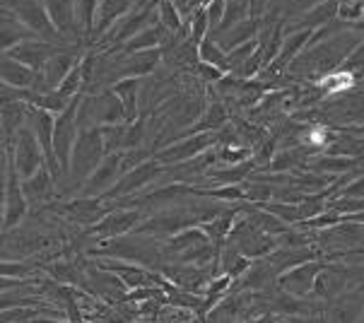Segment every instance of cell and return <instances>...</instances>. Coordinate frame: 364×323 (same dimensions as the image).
I'll list each match as a JSON object with an SVG mask.
<instances>
[{
  "mask_svg": "<svg viewBox=\"0 0 364 323\" xmlns=\"http://www.w3.org/2000/svg\"><path fill=\"white\" fill-rule=\"evenodd\" d=\"M362 43V34L355 29H345V32L331 36V39L316 43V46L304 48L297 58L287 68L292 75L297 78H316V83L326 73L338 70V65L345 63L350 53Z\"/></svg>",
  "mask_w": 364,
  "mask_h": 323,
  "instance_id": "obj_1",
  "label": "cell"
},
{
  "mask_svg": "<svg viewBox=\"0 0 364 323\" xmlns=\"http://www.w3.org/2000/svg\"><path fill=\"white\" fill-rule=\"evenodd\" d=\"M104 157H107V147H104L102 128L100 126L80 128L70 157V171H68L65 179V181H73V194L87 181L90 174L102 164Z\"/></svg>",
  "mask_w": 364,
  "mask_h": 323,
  "instance_id": "obj_2",
  "label": "cell"
},
{
  "mask_svg": "<svg viewBox=\"0 0 364 323\" xmlns=\"http://www.w3.org/2000/svg\"><path fill=\"white\" fill-rule=\"evenodd\" d=\"M48 213L60 217L63 222H70L77 229H87L102 220L104 215L111 213V205L104 198H82V196H70V198H55V203L46 205Z\"/></svg>",
  "mask_w": 364,
  "mask_h": 323,
  "instance_id": "obj_3",
  "label": "cell"
},
{
  "mask_svg": "<svg viewBox=\"0 0 364 323\" xmlns=\"http://www.w3.org/2000/svg\"><path fill=\"white\" fill-rule=\"evenodd\" d=\"M82 97L80 95L70 102V107L65 111H60L55 116V126H53V154H55V164L60 169V176L63 181L68 179V171H70V157H73V147H75L77 133H80V104H82Z\"/></svg>",
  "mask_w": 364,
  "mask_h": 323,
  "instance_id": "obj_4",
  "label": "cell"
},
{
  "mask_svg": "<svg viewBox=\"0 0 364 323\" xmlns=\"http://www.w3.org/2000/svg\"><path fill=\"white\" fill-rule=\"evenodd\" d=\"M5 10L20 20L24 27L32 32L36 39L53 41V43H70L58 34V29L53 27L51 17L44 8L41 0H5Z\"/></svg>",
  "mask_w": 364,
  "mask_h": 323,
  "instance_id": "obj_5",
  "label": "cell"
},
{
  "mask_svg": "<svg viewBox=\"0 0 364 323\" xmlns=\"http://www.w3.org/2000/svg\"><path fill=\"white\" fill-rule=\"evenodd\" d=\"M8 147H10V162L20 179H29V176H34L41 166H48L46 154L41 150L39 140H36V135L32 133L29 126H22L17 130L15 138L8 142Z\"/></svg>",
  "mask_w": 364,
  "mask_h": 323,
  "instance_id": "obj_6",
  "label": "cell"
},
{
  "mask_svg": "<svg viewBox=\"0 0 364 323\" xmlns=\"http://www.w3.org/2000/svg\"><path fill=\"white\" fill-rule=\"evenodd\" d=\"M145 220V213L140 208H114L111 213H107L97 225H92L87 229H82L80 239H119L126 234L135 232L140 227V222Z\"/></svg>",
  "mask_w": 364,
  "mask_h": 323,
  "instance_id": "obj_7",
  "label": "cell"
},
{
  "mask_svg": "<svg viewBox=\"0 0 364 323\" xmlns=\"http://www.w3.org/2000/svg\"><path fill=\"white\" fill-rule=\"evenodd\" d=\"M166 174V166L162 162H157L155 157L140 162L138 166H133L131 171H126L123 176L116 181L114 189L104 196V201H119V198H131L138 194H145L152 184L159 181Z\"/></svg>",
  "mask_w": 364,
  "mask_h": 323,
  "instance_id": "obj_8",
  "label": "cell"
},
{
  "mask_svg": "<svg viewBox=\"0 0 364 323\" xmlns=\"http://www.w3.org/2000/svg\"><path fill=\"white\" fill-rule=\"evenodd\" d=\"M77 46H82V43H65V46H60L58 51L46 60L41 73H36V83L32 90L51 92L63 83V80L80 65V60H82V51H80Z\"/></svg>",
  "mask_w": 364,
  "mask_h": 323,
  "instance_id": "obj_9",
  "label": "cell"
},
{
  "mask_svg": "<svg viewBox=\"0 0 364 323\" xmlns=\"http://www.w3.org/2000/svg\"><path fill=\"white\" fill-rule=\"evenodd\" d=\"M225 241H230L232 246H237L239 251H242V256L251 258V260L270 256V253L277 248V239L261 232L256 225H251V222L244 217V213H239L230 237H227Z\"/></svg>",
  "mask_w": 364,
  "mask_h": 323,
  "instance_id": "obj_10",
  "label": "cell"
},
{
  "mask_svg": "<svg viewBox=\"0 0 364 323\" xmlns=\"http://www.w3.org/2000/svg\"><path fill=\"white\" fill-rule=\"evenodd\" d=\"M215 133H196V135H186V138H176L171 140L169 145L159 147V150L152 152V157L157 162H162L164 166H174V164H183V162H191L193 157H198L210 147H215Z\"/></svg>",
  "mask_w": 364,
  "mask_h": 323,
  "instance_id": "obj_11",
  "label": "cell"
},
{
  "mask_svg": "<svg viewBox=\"0 0 364 323\" xmlns=\"http://www.w3.org/2000/svg\"><path fill=\"white\" fill-rule=\"evenodd\" d=\"M29 203L24 198V191H22V179L17 176L15 166L10 162V169H8V181H5V194H3V229H15L20 227L29 215Z\"/></svg>",
  "mask_w": 364,
  "mask_h": 323,
  "instance_id": "obj_12",
  "label": "cell"
},
{
  "mask_svg": "<svg viewBox=\"0 0 364 323\" xmlns=\"http://www.w3.org/2000/svg\"><path fill=\"white\" fill-rule=\"evenodd\" d=\"M326 263H328V260L311 258L285 270L282 275H277V282H275L277 290L287 292V295H294V297H309L314 290V282H316L318 272L326 268Z\"/></svg>",
  "mask_w": 364,
  "mask_h": 323,
  "instance_id": "obj_13",
  "label": "cell"
},
{
  "mask_svg": "<svg viewBox=\"0 0 364 323\" xmlns=\"http://www.w3.org/2000/svg\"><path fill=\"white\" fill-rule=\"evenodd\" d=\"M22 191H24V198H27L29 208L41 210L58 198V179L53 176V171L48 169V166H41L34 176L22 179Z\"/></svg>",
  "mask_w": 364,
  "mask_h": 323,
  "instance_id": "obj_14",
  "label": "cell"
},
{
  "mask_svg": "<svg viewBox=\"0 0 364 323\" xmlns=\"http://www.w3.org/2000/svg\"><path fill=\"white\" fill-rule=\"evenodd\" d=\"M364 314V292L350 290L331 300L323 309V323H360Z\"/></svg>",
  "mask_w": 364,
  "mask_h": 323,
  "instance_id": "obj_15",
  "label": "cell"
},
{
  "mask_svg": "<svg viewBox=\"0 0 364 323\" xmlns=\"http://www.w3.org/2000/svg\"><path fill=\"white\" fill-rule=\"evenodd\" d=\"M41 3H44L53 27L65 41L82 43V32H80L75 17V0H41Z\"/></svg>",
  "mask_w": 364,
  "mask_h": 323,
  "instance_id": "obj_16",
  "label": "cell"
},
{
  "mask_svg": "<svg viewBox=\"0 0 364 323\" xmlns=\"http://www.w3.org/2000/svg\"><path fill=\"white\" fill-rule=\"evenodd\" d=\"M60 46H65V43H53V41H44V39H27V41H20L17 46H12L8 55L15 60H20V63L27 65L29 70L41 73V68L46 65V60L51 58Z\"/></svg>",
  "mask_w": 364,
  "mask_h": 323,
  "instance_id": "obj_17",
  "label": "cell"
},
{
  "mask_svg": "<svg viewBox=\"0 0 364 323\" xmlns=\"http://www.w3.org/2000/svg\"><path fill=\"white\" fill-rule=\"evenodd\" d=\"M138 0H100V10H97V22L92 29L90 43H100L111 29L128 15Z\"/></svg>",
  "mask_w": 364,
  "mask_h": 323,
  "instance_id": "obj_18",
  "label": "cell"
},
{
  "mask_svg": "<svg viewBox=\"0 0 364 323\" xmlns=\"http://www.w3.org/2000/svg\"><path fill=\"white\" fill-rule=\"evenodd\" d=\"M111 92L121 99L126 121L133 123L140 119V102H143V78H123L111 85Z\"/></svg>",
  "mask_w": 364,
  "mask_h": 323,
  "instance_id": "obj_19",
  "label": "cell"
},
{
  "mask_svg": "<svg viewBox=\"0 0 364 323\" xmlns=\"http://www.w3.org/2000/svg\"><path fill=\"white\" fill-rule=\"evenodd\" d=\"M258 32H261V20H254V17H249V20L234 24V27H230L227 32H222L218 36H213V39L220 43L222 51L230 53L237 46H242V43H249L251 39H258Z\"/></svg>",
  "mask_w": 364,
  "mask_h": 323,
  "instance_id": "obj_20",
  "label": "cell"
},
{
  "mask_svg": "<svg viewBox=\"0 0 364 323\" xmlns=\"http://www.w3.org/2000/svg\"><path fill=\"white\" fill-rule=\"evenodd\" d=\"M27 111L29 104L22 102V99H5L0 102V126H3V138L12 140L15 133L22 126H27Z\"/></svg>",
  "mask_w": 364,
  "mask_h": 323,
  "instance_id": "obj_21",
  "label": "cell"
},
{
  "mask_svg": "<svg viewBox=\"0 0 364 323\" xmlns=\"http://www.w3.org/2000/svg\"><path fill=\"white\" fill-rule=\"evenodd\" d=\"M0 80L15 90H32L36 83V73L22 65L20 60L10 58L8 53H0Z\"/></svg>",
  "mask_w": 364,
  "mask_h": 323,
  "instance_id": "obj_22",
  "label": "cell"
},
{
  "mask_svg": "<svg viewBox=\"0 0 364 323\" xmlns=\"http://www.w3.org/2000/svg\"><path fill=\"white\" fill-rule=\"evenodd\" d=\"M169 32L162 27V22L155 20L150 27H145L143 32H138L131 41H126L119 51L123 53H135V51H150V48H162L169 41Z\"/></svg>",
  "mask_w": 364,
  "mask_h": 323,
  "instance_id": "obj_23",
  "label": "cell"
},
{
  "mask_svg": "<svg viewBox=\"0 0 364 323\" xmlns=\"http://www.w3.org/2000/svg\"><path fill=\"white\" fill-rule=\"evenodd\" d=\"M27 39H36V36L12 12H8L5 8L0 10V53H8L12 46H17L20 41Z\"/></svg>",
  "mask_w": 364,
  "mask_h": 323,
  "instance_id": "obj_24",
  "label": "cell"
},
{
  "mask_svg": "<svg viewBox=\"0 0 364 323\" xmlns=\"http://www.w3.org/2000/svg\"><path fill=\"white\" fill-rule=\"evenodd\" d=\"M316 85L323 90V95H341V92H348L355 87V73L345 70V68H338V70L326 73Z\"/></svg>",
  "mask_w": 364,
  "mask_h": 323,
  "instance_id": "obj_25",
  "label": "cell"
},
{
  "mask_svg": "<svg viewBox=\"0 0 364 323\" xmlns=\"http://www.w3.org/2000/svg\"><path fill=\"white\" fill-rule=\"evenodd\" d=\"M198 60L200 63L215 65V68H220V70L230 73V65H227V51H222L220 43L215 41L210 34L198 43Z\"/></svg>",
  "mask_w": 364,
  "mask_h": 323,
  "instance_id": "obj_26",
  "label": "cell"
},
{
  "mask_svg": "<svg viewBox=\"0 0 364 323\" xmlns=\"http://www.w3.org/2000/svg\"><path fill=\"white\" fill-rule=\"evenodd\" d=\"M97 10H100V0H75L77 27L87 41H90L92 29H95V22H97Z\"/></svg>",
  "mask_w": 364,
  "mask_h": 323,
  "instance_id": "obj_27",
  "label": "cell"
},
{
  "mask_svg": "<svg viewBox=\"0 0 364 323\" xmlns=\"http://www.w3.org/2000/svg\"><path fill=\"white\" fill-rule=\"evenodd\" d=\"M145 138H147V123H145V116L140 114V119H135L133 123H126L121 150H143Z\"/></svg>",
  "mask_w": 364,
  "mask_h": 323,
  "instance_id": "obj_28",
  "label": "cell"
},
{
  "mask_svg": "<svg viewBox=\"0 0 364 323\" xmlns=\"http://www.w3.org/2000/svg\"><path fill=\"white\" fill-rule=\"evenodd\" d=\"M258 208L268 210L270 215H275L277 220H282L285 225H299V222H301V213H299V205L297 203L268 201V203H261Z\"/></svg>",
  "mask_w": 364,
  "mask_h": 323,
  "instance_id": "obj_29",
  "label": "cell"
},
{
  "mask_svg": "<svg viewBox=\"0 0 364 323\" xmlns=\"http://www.w3.org/2000/svg\"><path fill=\"white\" fill-rule=\"evenodd\" d=\"M321 3H326V0H285V3L280 5V10H277V17H280L282 22H294Z\"/></svg>",
  "mask_w": 364,
  "mask_h": 323,
  "instance_id": "obj_30",
  "label": "cell"
},
{
  "mask_svg": "<svg viewBox=\"0 0 364 323\" xmlns=\"http://www.w3.org/2000/svg\"><path fill=\"white\" fill-rule=\"evenodd\" d=\"M258 46H261V41L258 39H251L249 43H242V46H237L234 51L227 53V65H230V73L227 75H232V73H237L239 68H242L246 60L251 58L256 51H258Z\"/></svg>",
  "mask_w": 364,
  "mask_h": 323,
  "instance_id": "obj_31",
  "label": "cell"
},
{
  "mask_svg": "<svg viewBox=\"0 0 364 323\" xmlns=\"http://www.w3.org/2000/svg\"><path fill=\"white\" fill-rule=\"evenodd\" d=\"M338 17L345 24H357L364 20V0H338Z\"/></svg>",
  "mask_w": 364,
  "mask_h": 323,
  "instance_id": "obj_32",
  "label": "cell"
},
{
  "mask_svg": "<svg viewBox=\"0 0 364 323\" xmlns=\"http://www.w3.org/2000/svg\"><path fill=\"white\" fill-rule=\"evenodd\" d=\"M193 68H196V73H198V78H200L205 85H210V83H213V85H218L220 80L227 75V73H225V70H220V68L208 65V63H200V60H198V63H196Z\"/></svg>",
  "mask_w": 364,
  "mask_h": 323,
  "instance_id": "obj_33",
  "label": "cell"
},
{
  "mask_svg": "<svg viewBox=\"0 0 364 323\" xmlns=\"http://www.w3.org/2000/svg\"><path fill=\"white\" fill-rule=\"evenodd\" d=\"M34 280H17V277H0V295L3 292H10V290H17V287H29V285H34Z\"/></svg>",
  "mask_w": 364,
  "mask_h": 323,
  "instance_id": "obj_34",
  "label": "cell"
},
{
  "mask_svg": "<svg viewBox=\"0 0 364 323\" xmlns=\"http://www.w3.org/2000/svg\"><path fill=\"white\" fill-rule=\"evenodd\" d=\"M0 229H3V196H0Z\"/></svg>",
  "mask_w": 364,
  "mask_h": 323,
  "instance_id": "obj_35",
  "label": "cell"
},
{
  "mask_svg": "<svg viewBox=\"0 0 364 323\" xmlns=\"http://www.w3.org/2000/svg\"><path fill=\"white\" fill-rule=\"evenodd\" d=\"M85 323H97V321H85Z\"/></svg>",
  "mask_w": 364,
  "mask_h": 323,
  "instance_id": "obj_36",
  "label": "cell"
},
{
  "mask_svg": "<svg viewBox=\"0 0 364 323\" xmlns=\"http://www.w3.org/2000/svg\"><path fill=\"white\" fill-rule=\"evenodd\" d=\"M360 323H364V314H362V321H360Z\"/></svg>",
  "mask_w": 364,
  "mask_h": 323,
  "instance_id": "obj_37",
  "label": "cell"
}]
</instances>
